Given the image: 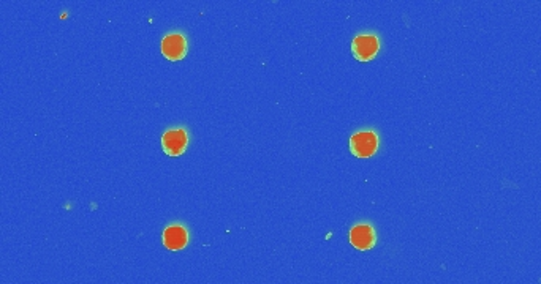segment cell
<instances>
[{
  "label": "cell",
  "mask_w": 541,
  "mask_h": 284,
  "mask_svg": "<svg viewBox=\"0 0 541 284\" xmlns=\"http://www.w3.org/2000/svg\"><path fill=\"white\" fill-rule=\"evenodd\" d=\"M189 145V131L184 127L168 128L162 135V147L168 157L182 155Z\"/></svg>",
  "instance_id": "obj_3"
},
{
  "label": "cell",
  "mask_w": 541,
  "mask_h": 284,
  "mask_svg": "<svg viewBox=\"0 0 541 284\" xmlns=\"http://www.w3.org/2000/svg\"><path fill=\"white\" fill-rule=\"evenodd\" d=\"M377 242L373 226L369 223H358L350 229V244L359 251L371 249Z\"/></svg>",
  "instance_id": "obj_5"
},
{
  "label": "cell",
  "mask_w": 541,
  "mask_h": 284,
  "mask_svg": "<svg viewBox=\"0 0 541 284\" xmlns=\"http://www.w3.org/2000/svg\"><path fill=\"white\" fill-rule=\"evenodd\" d=\"M380 37L377 33H359L351 41V52L359 62H369L376 59L380 51Z\"/></svg>",
  "instance_id": "obj_2"
},
{
  "label": "cell",
  "mask_w": 541,
  "mask_h": 284,
  "mask_svg": "<svg viewBox=\"0 0 541 284\" xmlns=\"http://www.w3.org/2000/svg\"><path fill=\"white\" fill-rule=\"evenodd\" d=\"M163 245L170 249V251H179L184 249L189 244V231L184 225H170L165 227L163 231Z\"/></svg>",
  "instance_id": "obj_6"
},
{
  "label": "cell",
  "mask_w": 541,
  "mask_h": 284,
  "mask_svg": "<svg viewBox=\"0 0 541 284\" xmlns=\"http://www.w3.org/2000/svg\"><path fill=\"white\" fill-rule=\"evenodd\" d=\"M380 137L376 130H361L350 137V152L356 158H372L378 152Z\"/></svg>",
  "instance_id": "obj_1"
},
{
  "label": "cell",
  "mask_w": 541,
  "mask_h": 284,
  "mask_svg": "<svg viewBox=\"0 0 541 284\" xmlns=\"http://www.w3.org/2000/svg\"><path fill=\"white\" fill-rule=\"evenodd\" d=\"M162 54L165 55L168 60H180L185 57L187 54V50H189V46H187V38L184 33L180 32H170L166 33V35L163 37L162 40Z\"/></svg>",
  "instance_id": "obj_4"
}]
</instances>
